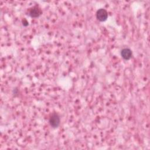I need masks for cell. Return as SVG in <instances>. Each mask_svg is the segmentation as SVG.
Instances as JSON below:
<instances>
[{"instance_id": "3957f363", "label": "cell", "mask_w": 150, "mask_h": 150, "mask_svg": "<svg viewBox=\"0 0 150 150\" xmlns=\"http://www.w3.org/2000/svg\"><path fill=\"white\" fill-rule=\"evenodd\" d=\"M42 14L41 9L37 6H33L29 9V15L32 18H37Z\"/></svg>"}, {"instance_id": "7a4b0ae2", "label": "cell", "mask_w": 150, "mask_h": 150, "mask_svg": "<svg viewBox=\"0 0 150 150\" xmlns=\"http://www.w3.org/2000/svg\"><path fill=\"white\" fill-rule=\"evenodd\" d=\"M96 17L98 21L101 22H104L106 21L108 18V13L107 11L104 9H99L96 12Z\"/></svg>"}, {"instance_id": "6da1fadb", "label": "cell", "mask_w": 150, "mask_h": 150, "mask_svg": "<svg viewBox=\"0 0 150 150\" xmlns=\"http://www.w3.org/2000/svg\"><path fill=\"white\" fill-rule=\"evenodd\" d=\"M49 123L53 128H57L60 124V117L56 113L52 114L49 118Z\"/></svg>"}, {"instance_id": "277c9868", "label": "cell", "mask_w": 150, "mask_h": 150, "mask_svg": "<svg viewBox=\"0 0 150 150\" xmlns=\"http://www.w3.org/2000/svg\"><path fill=\"white\" fill-rule=\"evenodd\" d=\"M121 56L125 60H129L132 57V51L128 48H124L121 50Z\"/></svg>"}]
</instances>
